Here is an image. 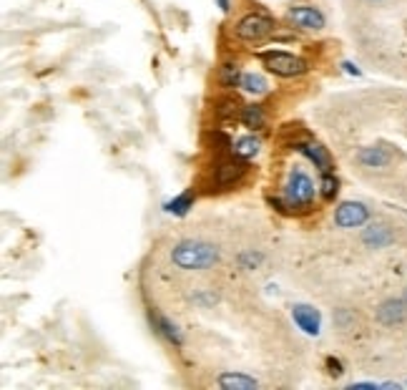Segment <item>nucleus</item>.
Masks as SVG:
<instances>
[{"mask_svg":"<svg viewBox=\"0 0 407 390\" xmlns=\"http://www.w3.org/2000/svg\"><path fill=\"white\" fill-rule=\"evenodd\" d=\"M317 196H320V184H314V179L309 176V171L299 164L289 166L287 182L282 187V194L279 196H267L269 207L276 209L279 214H289V217H302V214H309L317 204Z\"/></svg>","mask_w":407,"mask_h":390,"instance_id":"nucleus-1","label":"nucleus"},{"mask_svg":"<svg viewBox=\"0 0 407 390\" xmlns=\"http://www.w3.org/2000/svg\"><path fill=\"white\" fill-rule=\"evenodd\" d=\"M169 259L184 272H204L221 262V250L207 239H182L171 247Z\"/></svg>","mask_w":407,"mask_h":390,"instance_id":"nucleus-2","label":"nucleus"},{"mask_svg":"<svg viewBox=\"0 0 407 390\" xmlns=\"http://www.w3.org/2000/svg\"><path fill=\"white\" fill-rule=\"evenodd\" d=\"M249 176V161L246 159H239L234 154L229 157H219L216 164L212 166V171L207 174L201 189L207 194H214V192H229V189L239 187Z\"/></svg>","mask_w":407,"mask_h":390,"instance_id":"nucleus-3","label":"nucleus"},{"mask_svg":"<svg viewBox=\"0 0 407 390\" xmlns=\"http://www.w3.org/2000/svg\"><path fill=\"white\" fill-rule=\"evenodd\" d=\"M259 61L276 78H302V75L309 73L307 58L297 56V53H287V50H264V53H259Z\"/></svg>","mask_w":407,"mask_h":390,"instance_id":"nucleus-4","label":"nucleus"},{"mask_svg":"<svg viewBox=\"0 0 407 390\" xmlns=\"http://www.w3.org/2000/svg\"><path fill=\"white\" fill-rule=\"evenodd\" d=\"M276 33V23L267 13H246L244 18L234 25V36L244 43H262Z\"/></svg>","mask_w":407,"mask_h":390,"instance_id":"nucleus-5","label":"nucleus"},{"mask_svg":"<svg viewBox=\"0 0 407 390\" xmlns=\"http://www.w3.org/2000/svg\"><path fill=\"white\" fill-rule=\"evenodd\" d=\"M287 23H292L295 28H299V31L320 33L327 28V15L317 6L302 3V6L287 8Z\"/></svg>","mask_w":407,"mask_h":390,"instance_id":"nucleus-6","label":"nucleus"},{"mask_svg":"<svg viewBox=\"0 0 407 390\" xmlns=\"http://www.w3.org/2000/svg\"><path fill=\"white\" fill-rule=\"evenodd\" d=\"M370 222V207L364 201H342L337 209H334V224L339 229H357Z\"/></svg>","mask_w":407,"mask_h":390,"instance_id":"nucleus-7","label":"nucleus"},{"mask_svg":"<svg viewBox=\"0 0 407 390\" xmlns=\"http://www.w3.org/2000/svg\"><path fill=\"white\" fill-rule=\"evenodd\" d=\"M292 149L299 151L302 157L307 159L320 174H325V171H334V164H332V157H330V151H327L322 144H317V141H312V138H304V141L297 138V141H292Z\"/></svg>","mask_w":407,"mask_h":390,"instance_id":"nucleus-8","label":"nucleus"},{"mask_svg":"<svg viewBox=\"0 0 407 390\" xmlns=\"http://www.w3.org/2000/svg\"><path fill=\"white\" fill-rule=\"evenodd\" d=\"M292 320L299 327L304 335H312L317 338L322 330V315L314 305H307V302H295L292 305Z\"/></svg>","mask_w":407,"mask_h":390,"instance_id":"nucleus-9","label":"nucleus"},{"mask_svg":"<svg viewBox=\"0 0 407 390\" xmlns=\"http://www.w3.org/2000/svg\"><path fill=\"white\" fill-rule=\"evenodd\" d=\"M407 320V302L405 297H390V300L380 302V308H377V322L385 327H395V325H402Z\"/></svg>","mask_w":407,"mask_h":390,"instance_id":"nucleus-10","label":"nucleus"},{"mask_svg":"<svg viewBox=\"0 0 407 390\" xmlns=\"http://www.w3.org/2000/svg\"><path fill=\"white\" fill-rule=\"evenodd\" d=\"M149 320H151V325H154V330H156V335H161L169 345L184 347V333L174 320H169L166 315L156 312V310H149Z\"/></svg>","mask_w":407,"mask_h":390,"instance_id":"nucleus-11","label":"nucleus"},{"mask_svg":"<svg viewBox=\"0 0 407 390\" xmlns=\"http://www.w3.org/2000/svg\"><path fill=\"white\" fill-rule=\"evenodd\" d=\"M216 385L221 390H257L259 380L257 377L246 375V373H234V370H224L216 375Z\"/></svg>","mask_w":407,"mask_h":390,"instance_id":"nucleus-12","label":"nucleus"},{"mask_svg":"<svg viewBox=\"0 0 407 390\" xmlns=\"http://www.w3.org/2000/svg\"><path fill=\"white\" fill-rule=\"evenodd\" d=\"M357 164H362L367 169H385L392 164V154L383 146H362L357 151Z\"/></svg>","mask_w":407,"mask_h":390,"instance_id":"nucleus-13","label":"nucleus"},{"mask_svg":"<svg viewBox=\"0 0 407 390\" xmlns=\"http://www.w3.org/2000/svg\"><path fill=\"white\" fill-rule=\"evenodd\" d=\"M362 242L370 250H385V247H390L395 242V232L387 224H370L362 232Z\"/></svg>","mask_w":407,"mask_h":390,"instance_id":"nucleus-14","label":"nucleus"},{"mask_svg":"<svg viewBox=\"0 0 407 390\" xmlns=\"http://www.w3.org/2000/svg\"><path fill=\"white\" fill-rule=\"evenodd\" d=\"M259 151H262V138L254 136V133H246V136H239L237 141H232V151L229 154L249 161V159L259 157Z\"/></svg>","mask_w":407,"mask_h":390,"instance_id":"nucleus-15","label":"nucleus"},{"mask_svg":"<svg viewBox=\"0 0 407 390\" xmlns=\"http://www.w3.org/2000/svg\"><path fill=\"white\" fill-rule=\"evenodd\" d=\"M239 88L244 91V94H249V96H267L272 91V86H269V81L264 78L259 71H246L244 75H242V83H239Z\"/></svg>","mask_w":407,"mask_h":390,"instance_id":"nucleus-16","label":"nucleus"},{"mask_svg":"<svg viewBox=\"0 0 407 390\" xmlns=\"http://www.w3.org/2000/svg\"><path fill=\"white\" fill-rule=\"evenodd\" d=\"M194 201H196V192L194 189H186V192H182V194H176L174 199L166 201L163 209L169 214H174V217H186L194 209Z\"/></svg>","mask_w":407,"mask_h":390,"instance_id":"nucleus-17","label":"nucleus"},{"mask_svg":"<svg viewBox=\"0 0 407 390\" xmlns=\"http://www.w3.org/2000/svg\"><path fill=\"white\" fill-rule=\"evenodd\" d=\"M239 121H242L246 129H251V131L264 129V126H267V113H264V106H259V103H246V106H242Z\"/></svg>","mask_w":407,"mask_h":390,"instance_id":"nucleus-18","label":"nucleus"},{"mask_svg":"<svg viewBox=\"0 0 407 390\" xmlns=\"http://www.w3.org/2000/svg\"><path fill=\"white\" fill-rule=\"evenodd\" d=\"M239 113H242V103H239V99H234V96H221V99L214 103V116L219 121H234V119H239Z\"/></svg>","mask_w":407,"mask_h":390,"instance_id":"nucleus-19","label":"nucleus"},{"mask_svg":"<svg viewBox=\"0 0 407 390\" xmlns=\"http://www.w3.org/2000/svg\"><path fill=\"white\" fill-rule=\"evenodd\" d=\"M242 75H244V71H242V66H239L237 61L221 63V68H219V83L224 88H239V83H242Z\"/></svg>","mask_w":407,"mask_h":390,"instance_id":"nucleus-20","label":"nucleus"},{"mask_svg":"<svg viewBox=\"0 0 407 390\" xmlns=\"http://www.w3.org/2000/svg\"><path fill=\"white\" fill-rule=\"evenodd\" d=\"M339 194V179L334 171H325L320 174V196L325 201H334Z\"/></svg>","mask_w":407,"mask_h":390,"instance_id":"nucleus-21","label":"nucleus"},{"mask_svg":"<svg viewBox=\"0 0 407 390\" xmlns=\"http://www.w3.org/2000/svg\"><path fill=\"white\" fill-rule=\"evenodd\" d=\"M237 262H239V267H242V270H257L259 264L264 262V254H262V252L246 250V252H242V254H239Z\"/></svg>","mask_w":407,"mask_h":390,"instance_id":"nucleus-22","label":"nucleus"},{"mask_svg":"<svg viewBox=\"0 0 407 390\" xmlns=\"http://www.w3.org/2000/svg\"><path fill=\"white\" fill-rule=\"evenodd\" d=\"M325 368H327V373L332 377H339L342 373H345V365H342V360L339 358H334V355H330V358H325Z\"/></svg>","mask_w":407,"mask_h":390,"instance_id":"nucleus-23","label":"nucleus"},{"mask_svg":"<svg viewBox=\"0 0 407 390\" xmlns=\"http://www.w3.org/2000/svg\"><path fill=\"white\" fill-rule=\"evenodd\" d=\"M216 6H219L221 8V10H229V8H232V0H216Z\"/></svg>","mask_w":407,"mask_h":390,"instance_id":"nucleus-24","label":"nucleus"},{"mask_svg":"<svg viewBox=\"0 0 407 390\" xmlns=\"http://www.w3.org/2000/svg\"><path fill=\"white\" fill-rule=\"evenodd\" d=\"M345 68H347V73H355V75H360V71L352 66V63H345Z\"/></svg>","mask_w":407,"mask_h":390,"instance_id":"nucleus-25","label":"nucleus"},{"mask_svg":"<svg viewBox=\"0 0 407 390\" xmlns=\"http://www.w3.org/2000/svg\"><path fill=\"white\" fill-rule=\"evenodd\" d=\"M405 302H407V289H405Z\"/></svg>","mask_w":407,"mask_h":390,"instance_id":"nucleus-26","label":"nucleus"},{"mask_svg":"<svg viewBox=\"0 0 407 390\" xmlns=\"http://www.w3.org/2000/svg\"><path fill=\"white\" fill-rule=\"evenodd\" d=\"M372 3H380V0H372Z\"/></svg>","mask_w":407,"mask_h":390,"instance_id":"nucleus-27","label":"nucleus"}]
</instances>
